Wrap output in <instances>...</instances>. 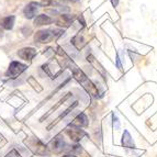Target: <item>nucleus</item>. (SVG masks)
<instances>
[{
	"label": "nucleus",
	"mask_w": 157,
	"mask_h": 157,
	"mask_svg": "<svg viewBox=\"0 0 157 157\" xmlns=\"http://www.w3.org/2000/svg\"><path fill=\"white\" fill-rule=\"evenodd\" d=\"M53 22V19L50 18L46 14H40L36 18L34 19V25L35 26H42V25H47L51 24Z\"/></svg>",
	"instance_id": "11"
},
{
	"label": "nucleus",
	"mask_w": 157,
	"mask_h": 157,
	"mask_svg": "<svg viewBox=\"0 0 157 157\" xmlns=\"http://www.w3.org/2000/svg\"><path fill=\"white\" fill-rule=\"evenodd\" d=\"M117 67L119 68V69H122V64H121V60H120V57H119V55H117Z\"/></svg>",
	"instance_id": "17"
},
{
	"label": "nucleus",
	"mask_w": 157,
	"mask_h": 157,
	"mask_svg": "<svg viewBox=\"0 0 157 157\" xmlns=\"http://www.w3.org/2000/svg\"><path fill=\"white\" fill-rule=\"evenodd\" d=\"M25 144L28 145L34 153H36L37 155H41V156L45 155L47 152V147L45 146L40 140L35 139V137H31V139L26 140Z\"/></svg>",
	"instance_id": "4"
},
{
	"label": "nucleus",
	"mask_w": 157,
	"mask_h": 157,
	"mask_svg": "<svg viewBox=\"0 0 157 157\" xmlns=\"http://www.w3.org/2000/svg\"><path fill=\"white\" fill-rule=\"evenodd\" d=\"M65 146H66L65 142H64L63 137L60 135L55 136V137L48 143V145H47V147H48L52 152L55 153V154H59V153L63 152L64 149H65Z\"/></svg>",
	"instance_id": "5"
},
{
	"label": "nucleus",
	"mask_w": 157,
	"mask_h": 157,
	"mask_svg": "<svg viewBox=\"0 0 157 157\" xmlns=\"http://www.w3.org/2000/svg\"><path fill=\"white\" fill-rule=\"evenodd\" d=\"M74 19H75V17L71 16V14H60L58 17L56 23H57L58 26H62V28H68V26L71 25Z\"/></svg>",
	"instance_id": "9"
},
{
	"label": "nucleus",
	"mask_w": 157,
	"mask_h": 157,
	"mask_svg": "<svg viewBox=\"0 0 157 157\" xmlns=\"http://www.w3.org/2000/svg\"><path fill=\"white\" fill-rule=\"evenodd\" d=\"M66 133H67V135L69 136L74 142H76V143L80 141V140L86 135L85 131L81 130V128H77V126H73V125L68 126V128H66Z\"/></svg>",
	"instance_id": "6"
},
{
	"label": "nucleus",
	"mask_w": 157,
	"mask_h": 157,
	"mask_svg": "<svg viewBox=\"0 0 157 157\" xmlns=\"http://www.w3.org/2000/svg\"><path fill=\"white\" fill-rule=\"evenodd\" d=\"M39 6H40V3L34 2V1L28 3V5L25 6V8L23 9L24 17H25L26 19H33L34 17L36 16L37 11H39Z\"/></svg>",
	"instance_id": "7"
},
{
	"label": "nucleus",
	"mask_w": 157,
	"mask_h": 157,
	"mask_svg": "<svg viewBox=\"0 0 157 157\" xmlns=\"http://www.w3.org/2000/svg\"><path fill=\"white\" fill-rule=\"evenodd\" d=\"M112 120H113V126H115V124H117V130H118L120 128V123H119V119L115 117V114L112 115Z\"/></svg>",
	"instance_id": "16"
},
{
	"label": "nucleus",
	"mask_w": 157,
	"mask_h": 157,
	"mask_svg": "<svg viewBox=\"0 0 157 157\" xmlns=\"http://www.w3.org/2000/svg\"><path fill=\"white\" fill-rule=\"evenodd\" d=\"M87 59H88V62H90V63H91L92 65H94V67H96V69H97V71H99L100 74H102V75H103V76L105 77V69H103V67H102V66L100 65L99 63H98V62L96 60V58H94V56L89 55L88 57H87Z\"/></svg>",
	"instance_id": "14"
},
{
	"label": "nucleus",
	"mask_w": 157,
	"mask_h": 157,
	"mask_svg": "<svg viewBox=\"0 0 157 157\" xmlns=\"http://www.w3.org/2000/svg\"><path fill=\"white\" fill-rule=\"evenodd\" d=\"M26 69V65L20 63V62H11L8 69L6 71V76L9 78H17L20 74H22Z\"/></svg>",
	"instance_id": "3"
},
{
	"label": "nucleus",
	"mask_w": 157,
	"mask_h": 157,
	"mask_svg": "<svg viewBox=\"0 0 157 157\" xmlns=\"http://www.w3.org/2000/svg\"><path fill=\"white\" fill-rule=\"evenodd\" d=\"M19 57H21L24 60H31L34 58V56L36 55V51L33 47H24L18 52Z\"/></svg>",
	"instance_id": "8"
},
{
	"label": "nucleus",
	"mask_w": 157,
	"mask_h": 157,
	"mask_svg": "<svg viewBox=\"0 0 157 157\" xmlns=\"http://www.w3.org/2000/svg\"><path fill=\"white\" fill-rule=\"evenodd\" d=\"M68 62H69V59H68ZM69 67H71V71H73V76L75 77V79H76L78 82H80V84L82 85V87L86 89V91L88 92V94H91V96H94V97L97 98L98 96H99L98 88L92 84L89 79H88V77L85 75L84 71H81L80 68L77 67L73 62H71V63L69 62Z\"/></svg>",
	"instance_id": "1"
},
{
	"label": "nucleus",
	"mask_w": 157,
	"mask_h": 157,
	"mask_svg": "<svg viewBox=\"0 0 157 157\" xmlns=\"http://www.w3.org/2000/svg\"><path fill=\"white\" fill-rule=\"evenodd\" d=\"M14 16H9V17H6L1 20V26H2L5 30H11L13 28V24H14Z\"/></svg>",
	"instance_id": "13"
},
{
	"label": "nucleus",
	"mask_w": 157,
	"mask_h": 157,
	"mask_svg": "<svg viewBox=\"0 0 157 157\" xmlns=\"http://www.w3.org/2000/svg\"><path fill=\"white\" fill-rule=\"evenodd\" d=\"M111 3H112L113 7H117L119 5V0H111Z\"/></svg>",
	"instance_id": "18"
},
{
	"label": "nucleus",
	"mask_w": 157,
	"mask_h": 157,
	"mask_svg": "<svg viewBox=\"0 0 157 157\" xmlns=\"http://www.w3.org/2000/svg\"><path fill=\"white\" fill-rule=\"evenodd\" d=\"M29 82L32 85V86H33V88L36 90V91H42V87H40L39 82H37V81H35V79H34L33 77H30Z\"/></svg>",
	"instance_id": "15"
},
{
	"label": "nucleus",
	"mask_w": 157,
	"mask_h": 157,
	"mask_svg": "<svg viewBox=\"0 0 157 157\" xmlns=\"http://www.w3.org/2000/svg\"><path fill=\"white\" fill-rule=\"evenodd\" d=\"M71 125L77 126V128H85V126H88V119H87L86 114L85 113H80L74 119V121L71 123Z\"/></svg>",
	"instance_id": "10"
},
{
	"label": "nucleus",
	"mask_w": 157,
	"mask_h": 157,
	"mask_svg": "<svg viewBox=\"0 0 157 157\" xmlns=\"http://www.w3.org/2000/svg\"><path fill=\"white\" fill-rule=\"evenodd\" d=\"M122 145L126 148H134L135 147L133 139H132L131 134L128 133V131H124L123 136H122Z\"/></svg>",
	"instance_id": "12"
},
{
	"label": "nucleus",
	"mask_w": 157,
	"mask_h": 157,
	"mask_svg": "<svg viewBox=\"0 0 157 157\" xmlns=\"http://www.w3.org/2000/svg\"><path fill=\"white\" fill-rule=\"evenodd\" d=\"M64 1V0H63ZM68 1H71V2H78L79 0H68Z\"/></svg>",
	"instance_id": "19"
},
{
	"label": "nucleus",
	"mask_w": 157,
	"mask_h": 157,
	"mask_svg": "<svg viewBox=\"0 0 157 157\" xmlns=\"http://www.w3.org/2000/svg\"><path fill=\"white\" fill-rule=\"evenodd\" d=\"M63 31L60 30H41L37 31L34 35V40L37 43H50L53 40H56L58 36H60Z\"/></svg>",
	"instance_id": "2"
}]
</instances>
